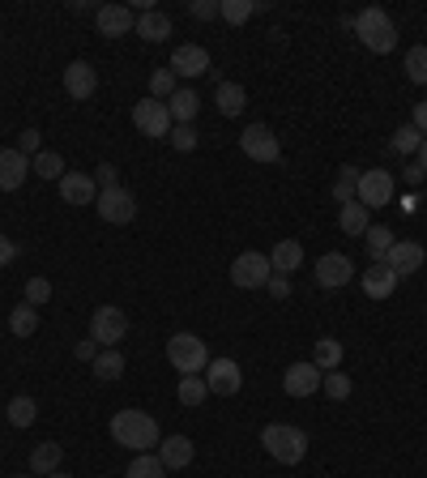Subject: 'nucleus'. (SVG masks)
<instances>
[{
	"label": "nucleus",
	"mask_w": 427,
	"mask_h": 478,
	"mask_svg": "<svg viewBox=\"0 0 427 478\" xmlns=\"http://www.w3.org/2000/svg\"><path fill=\"white\" fill-rule=\"evenodd\" d=\"M112 440L133 449V453H155L163 444V432H158V419L146 410H116L112 415Z\"/></svg>",
	"instance_id": "obj_1"
},
{
	"label": "nucleus",
	"mask_w": 427,
	"mask_h": 478,
	"mask_svg": "<svg viewBox=\"0 0 427 478\" xmlns=\"http://www.w3.org/2000/svg\"><path fill=\"white\" fill-rule=\"evenodd\" d=\"M261 444H265V453H270L278 465H299V461L308 457V432L295 427V423H270V427H261Z\"/></svg>",
	"instance_id": "obj_2"
},
{
	"label": "nucleus",
	"mask_w": 427,
	"mask_h": 478,
	"mask_svg": "<svg viewBox=\"0 0 427 478\" xmlns=\"http://www.w3.org/2000/svg\"><path fill=\"white\" fill-rule=\"evenodd\" d=\"M350 30L359 35V43L368 47V52H376V56H385V52H393L398 47V26H393V18H389L385 9H364L359 18L350 21Z\"/></svg>",
	"instance_id": "obj_3"
},
{
	"label": "nucleus",
	"mask_w": 427,
	"mask_h": 478,
	"mask_svg": "<svg viewBox=\"0 0 427 478\" xmlns=\"http://www.w3.org/2000/svg\"><path fill=\"white\" fill-rule=\"evenodd\" d=\"M167 364L180 372V376H201L210 367V350L197 333H172L167 338Z\"/></svg>",
	"instance_id": "obj_4"
},
{
	"label": "nucleus",
	"mask_w": 427,
	"mask_h": 478,
	"mask_svg": "<svg viewBox=\"0 0 427 478\" xmlns=\"http://www.w3.org/2000/svg\"><path fill=\"white\" fill-rule=\"evenodd\" d=\"M273 278V265L265 252H239L231 261V287L239 290H261Z\"/></svg>",
	"instance_id": "obj_5"
},
{
	"label": "nucleus",
	"mask_w": 427,
	"mask_h": 478,
	"mask_svg": "<svg viewBox=\"0 0 427 478\" xmlns=\"http://www.w3.org/2000/svg\"><path fill=\"white\" fill-rule=\"evenodd\" d=\"M124 333H129V316H124V307H116V304L95 307V316H90V338H95L103 350H112L116 342H124Z\"/></svg>",
	"instance_id": "obj_6"
},
{
	"label": "nucleus",
	"mask_w": 427,
	"mask_h": 478,
	"mask_svg": "<svg viewBox=\"0 0 427 478\" xmlns=\"http://www.w3.org/2000/svg\"><path fill=\"white\" fill-rule=\"evenodd\" d=\"M355 201L364 210H381L393 201V175L385 167H372V172H359V189H355Z\"/></svg>",
	"instance_id": "obj_7"
},
{
	"label": "nucleus",
	"mask_w": 427,
	"mask_h": 478,
	"mask_svg": "<svg viewBox=\"0 0 427 478\" xmlns=\"http://www.w3.org/2000/svg\"><path fill=\"white\" fill-rule=\"evenodd\" d=\"M239 150L248 154L253 163H282V146H278L270 124H248L239 133Z\"/></svg>",
	"instance_id": "obj_8"
},
{
	"label": "nucleus",
	"mask_w": 427,
	"mask_h": 478,
	"mask_svg": "<svg viewBox=\"0 0 427 478\" xmlns=\"http://www.w3.org/2000/svg\"><path fill=\"white\" fill-rule=\"evenodd\" d=\"M133 124L141 137H172V112H167V103H158V98H141L133 103Z\"/></svg>",
	"instance_id": "obj_9"
},
{
	"label": "nucleus",
	"mask_w": 427,
	"mask_h": 478,
	"mask_svg": "<svg viewBox=\"0 0 427 478\" xmlns=\"http://www.w3.org/2000/svg\"><path fill=\"white\" fill-rule=\"evenodd\" d=\"M95 210H98V218H103V222L124 227V222H133V218H137V197L129 189H107V192H98Z\"/></svg>",
	"instance_id": "obj_10"
},
{
	"label": "nucleus",
	"mask_w": 427,
	"mask_h": 478,
	"mask_svg": "<svg viewBox=\"0 0 427 478\" xmlns=\"http://www.w3.org/2000/svg\"><path fill=\"white\" fill-rule=\"evenodd\" d=\"M201 376L210 384V393H218V398H235V393L244 389V372H239L235 359H210V367H205Z\"/></svg>",
	"instance_id": "obj_11"
},
{
	"label": "nucleus",
	"mask_w": 427,
	"mask_h": 478,
	"mask_svg": "<svg viewBox=\"0 0 427 478\" xmlns=\"http://www.w3.org/2000/svg\"><path fill=\"white\" fill-rule=\"evenodd\" d=\"M350 278H355L350 256H342V252H325V256H316V287L338 290V287H350Z\"/></svg>",
	"instance_id": "obj_12"
},
{
	"label": "nucleus",
	"mask_w": 427,
	"mask_h": 478,
	"mask_svg": "<svg viewBox=\"0 0 427 478\" xmlns=\"http://www.w3.org/2000/svg\"><path fill=\"white\" fill-rule=\"evenodd\" d=\"M427 261L423 244H414V239H393V248H389V256L381 261V265H389L398 278H410V273H419Z\"/></svg>",
	"instance_id": "obj_13"
},
{
	"label": "nucleus",
	"mask_w": 427,
	"mask_h": 478,
	"mask_svg": "<svg viewBox=\"0 0 427 478\" xmlns=\"http://www.w3.org/2000/svg\"><path fill=\"white\" fill-rule=\"evenodd\" d=\"M98 35H107V38H120V35H133V26H137V9L133 4H98Z\"/></svg>",
	"instance_id": "obj_14"
},
{
	"label": "nucleus",
	"mask_w": 427,
	"mask_h": 478,
	"mask_svg": "<svg viewBox=\"0 0 427 478\" xmlns=\"http://www.w3.org/2000/svg\"><path fill=\"white\" fill-rule=\"evenodd\" d=\"M321 367L316 364H291L287 372H282V393L287 398H312L316 389H321Z\"/></svg>",
	"instance_id": "obj_15"
},
{
	"label": "nucleus",
	"mask_w": 427,
	"mask_h": 478,
	"mask_svg": "<svg viewBox=\"0 0 427 478\" xmlns=\"http://www.w3.org/2000/svg\"><path fill=\"white\" fill-rule=\"evenodd\" d=\"M60 201H64V205H95V201H98L95 175L64 172V180H60Z\"/></svg>",
	"instance_id": "obj_16"
},
{
	"label": "nucleus",
	"mask_w": 427,
	"mask_h": 478,
	"mask_svg": "<svg viewBox=\"0 0 427 478\" xmlns=\"http://www.w3.org/2000/svg\"><path fill=\"white\" fill-rule=\"evenodd\" d=\"M172 73L175 77H201L210 73V52L201 43H180L172 52Z\"/></svg>",
	"instance_id": "obj_17"
},
{
	"label": "nucleus",
	"mask_w": 427,
	"mask_h": 478,
	"mask_svg": "<svg viewBox=\"0 0 427 478\" xmlns=\"http://www.w3.org/2000/svg\"><path fill=\"white\" fill-rule=\"evenodd\" d=\"M26 175H30V158L18 146L0 150V192H18L26 184Z\"/></svg>",
	"instance_id": "obj_18"
},
{
	"label": "nucleus",
	"mask_w": 427,
	"mask_h": 478,
	"mask_svg": "<svg viewBox=\"0 0 427 478\" xmlns=\"http://www.w3.org/2000/svg\"><path fill=\"white\" fill-rule=\"evenodd\" d=\"M98 90V73L95 64H86V60H73L69 69H64V95L78 98V103H86V98Z\"/></svg>",
	"instance_id": "obj_19"
},
{
	"label": "nucleus",
	"mask_w": 427,
	"mask_h": 478,
	"mask_svg": "<svg viewBox=\"0 0 427 478\" xmlns=\"http://www.w3.org/2000/svg\"><path fill=\"white\" fill-rule=\"evenodd\" d=\"M197 449L188 436H167V440L158 444V461L167 465V470H184V465H193Z\"/></svg>",
	"instance_id": "obj_20"
},
{
	"label": "nucleus",
	"mask_w": 427,
	"mask_h": 478,
	"mask_svg": "<svg viewBox=\"0 0 427 478\" xmlns=\"http://www.w3.org/2000/svg\"><path fill=\"white\" fill-rule=\"evenodd\" d=\"M359 282H364V290H368V299H389L402 278H398L389 265H372L368 273H359Z\"/></svg>",
	"instance_id": "obj_21"
},
{
	"label": "nucleus",
	"mask_w": 427,
	"mask_h": 478,
	"mask_svg": "<svg viewBox=\"0 0 427 478\" xmlns=\"http://www.w3.org/2000/svg\"><path fill=\"white\" fill-rule=\"evenodd\" d=\"M60 461H64V449H60V444H52V440L35 444V449H30V474H35V478L56 474Z\"/></svg>",
	"instance_id": "obj_22"
},
{
	"label": "nucleus",
	"mask_w": 427,
	"mask_h": 478,
	"mask_svg": "<svg viewBox=\"0 0 427 478\" xmlns=\"http://www.w3.org/2000/svg\"><path fill=\"white\" fill-rule=\"evenodd\" d=\"M270 265L273 273H295V269L304 265V244L299 239H278L270 252Z\"/></svg>",
	"instance_id": "obj_23"
},
{
	"label": "nucleus",
	"mask_w": 427,
	"mask_h": 478,
	"mask_svg": "<svg viewBox=\"0 0 427 478\" xmlns=\"http://www.w3.org/2000/svg\"><path fill=\"white\" fill-rule=\"evenodd\" d=\"M133 35H141L146 43H163V38L172 35V18H167V13H158V9H150V13H137Z\"/></svg>",
	"instance_id": "obj_24"
},
{
	"label": "nucleus",
	"mask_w": 427,
	"mask_h": 478,
	"mask_svg": "<svg viewBox=\"0 0 427 478\" xmlns=\"http://www.w3.org/2000/svg\"><path fill=\"white\" fill-rule=\"evenodd\" d=\"M167 112H172V124H193L197 112H201V98H197V90H175L172 98H167Z\"/></svg>",
	"instance_id": "obj_25"
},
{
	"label": "nucleus",
	"mask_w": 427,
	"mask_h": 478,
	"mask_svg": "<svg viewBox=\"0 0 427 478\" xmlns=\"http://www.w3.org/2000/svg\"><path fill=\"white\" fill-rule=\"evenodd\" d=\"M214 103H218V112H222V115H239V112H244V103H248V90H244L239 81H218Z\"/></svg>",
	"instance_id": "obj_26"
},
{
	"label": "nucleus",
	"mask_w": 427,
	"mask_h": 478,
	"mask_svg": "<svg viewBox=\"0 0 427 478\" xmlns=\"http://www.w3.org/2000/svg\"><path fill=\"white\" fill-rule=\"evenodd\" d=\"M338 227L347 231L350 239H359V235H368V227H372V210H364L359 201H350V205H342V214H338Z\"/></svg>",
	"instance_id": "obj_27"
},
{
	"label": "nucleus",
	"mask_w": 427,
	"mask_h": 478,
	"mask_svg": "<svg viewBox=\"0 0 427 478\" xmlns=\"http://www.w3.org/2000/svg\"><path fill=\"white\" fill-rule=\"evenodd\" d=\"M265 4H256V0H218V18L231 21V26H244V21L253 18V13H261Z\"/></svg>",
	"instance_id": "obj_28"
},
{
	"label": "nucleus",
	"mask_w": 427,
	"mask_h": 478,
	"mask_svg": "<svg viewBox=\"0 0 427 478\" xmlns=\"http://www.w3.org/2000/svg\"><path fill=\"white\" fill-rule=\"evenodd\" d=\"M30 175H39V180H64V158L56 150H39L30 158Z\"/></svg>",
	"instance_id": "obj_29"
},
{
	"label": "nucleus",
	"mask_w": 427,
	"mask_h": 478,
	"mask_svg": "<svg viewBox=\"0 0 427 478\" xmlns=\"http://www.w3.org/2000/svg\"><path fill=\"white\" fill-rule=\"evenodd\" d=\"M35 329H39V307L18 304L9 312V333H13V338H30Z\"/></svg>",
	"instance_id": "obj_30"
},
{
	"label": "nucleus",
	"mask_w": 427,
	"mask_h": 478,
	"mask_svg": "<svg viewBox=\"0 0 427 478\" xmlns=\"http://www.w3.org/2000/svg\"><path fill=\"white\" fill-rule=\"evenodd\" d=\"M90 367H95L98 381H120V376H124V355H120L116 346H112V350H98V359Z\"/></svg>",
	"instance_id": "obj_31"
},
{
	"label": "nucleus",
	"mask_w": 427,
	"mask_h": 478,
	"mask_svg": "<svg viewBox=\"0 0 427 478\" xmlns=\"http://www.w3.org/2000/svg\"><path fill=\"white\" fill-rule=\"evenodd\" d=\"M180 406H201L205 398H210V384H205V376H180Z\"/></svg>",
	"instance_id": "obj_32"
},
{
	"label": "nucleus",
	"mask_w": 427,
	"mask_h": 478,
	"mask_svg": "<svg viewBox=\"0 0 427 478\" xmlns=\"http://www.w3.org/2000/svg\"><path fill=\"white\" fill-rule=\"evenodd\" d=\"M4 415H9V427H30V423L39 419V406H35V398H26V393H21V398L9 402Z\"/></svg>",
	"instance_id": "obj_33"
},
{
	"label": "nucleus",
	"mask_w": 427,
	"mask_h": 478,
	"mask_svg": "<svg viewBox=\"0 0 427 478\" xmlns=\"http://www.w3.org/2000/svg\"><path fill=\"white\" fill-rule=\"evenodd\" d=\"M419 146H423V133H419L414 124H402V129H393V137H389V150L393 154H419Z\"/></svg>",
	"instance_id": "obj_34"
},
{
	"label": "nucleus",
	"mask_w": 427,
	"mask_h": 478,
	"mask_svg": "<svg viewBox=\"0 0 427 478\" xmlns=\"http://www.w3.org/2000/svg\"><path fill=\"white\" fill-rule=\"evenodd\" d=\"M355 189H359V167H342L338 180H333V201H338V205H350V201H355Z\"/></svg>",
	"instance_id": "obj_35"
},
{
	"label": "nucleus",
	"mask_w": 427,
	"mask_h": 478,
	"mask_svg": "<svg viewBox=\"0 0 427 478\" xmlns=\"http://www.w3.org/2000/svg\"><path fill=\"white\" fill-rule=\"evenodd\" d=\"M312 364L321 367V372H333V367L342 364V342H338V338H321V342H316V355H312Z\"/></svg>",
	"instance_id": "obj_36"
},
{
	"label": "nucleus",
	"mask_w": 427,
	"mask_h": 478,
	"mask_svg": "<svg viewBox=\"0 0 427 478\" xmlns=\"http://www.w3.org/2000/svg\"><path fill=\"white\" fill-rule=\"evenodd\" d=\"M129 478H167V465L158 461V453H137L129 465Z\"/></svg>",
	"instance_id": "obj_37"
},
{
	"label": "nucleus",
	"mask_w": 427,
	"mask_h": 478,
	"mask_svg": "<svg viewBox=\"0 0 427 478\" xmlns=\"http://www.w3.org/2000/svg\"><path fill=\"white\" fill-rule=\"evenodd\" d=\"M364 239H368V256L381 265V261L389 256V248H393V231H389V227H368V235H364Z\"/></svg>",
	"instance_id": "obj_38"
},
{
	"label": "nucleus",
	"mask_w": 427,
	"mask_h": 478,
	"mask_svg": "<svg viewBox=\"0 0 427 478\" xmlns=\"http://www.w3.org/2000/svg\"><path fill=\"white\" fill-rule=\"evenodd\" d=\"M321 389H325V398L342 402V398H350V376L342 372V367H333V372H325V376H321Z\"/></svg>",
	"instance_id": "obj_39"
},
{
	"label": "nucleus",
	"mask_w": 427,
	"mask_h": 478,
	"mask_svg": "<svg viewBox=\"0 0 427 478\" xmlns=\"http://www.w3.org/2000/svg\"><path fill=\"white\" fill-rule=\"evenodd\" d=\"M175 81H180V77H175L172 69H158V73L150 77V98H158V103H167V98H172L175 90H180Z\"/></svg>",
	"instance_id": "obj_40"
},
{
	"label": "nucleus",
	"mask_w": 427,
	"mask_h": 478,
	"mask_svg": "<svg viewBox=\"0 0 427 478\" xmlns=\"http://www.w3.org/2000/svg\"><path fill=\"white\" fill-rule=\"evenodd\" d=\"M406 77L414 86H427V47H410L406 52Z\"/></svg>",
	"instance_id": "obj_41"
},
{
	"label": "nucleus",
	"mask_w": 427,
	"mask_h": 478,
	"mask_svg": "<svg viewBox=\"0 0 427 478\" xmlns=\"http://www.w3.org/2000/svg\"><path fill=\"white\" fill-rule=\"evenodd\" d=\"M167 141H172L180 154H193L197 141H201V133H197L193 124H172V137H167Z\"/></svg>",
	"instance_id": "obj_42"
},
{
	"label": "nucleus",
	"mask_w": 427,
	"mask_h": 478,
	"mask_svg": "<svg viewBox=\"0 0 427 478\" xmlns=\"http://www.w3.org/2000/svg\"><path fill=\"white\" fill-rule=\"evenodd\" d=\"M47 299H52V282H47V278H30V282H26V304L43 307Z\"/></svg>",
	"instance_id": "obj_43"
},
{
	"label": "nucleus",
	"mask_w": 427,
	"mask_h": 478,
	"mask_svg": "<svg viewBox=\"0 0 427 478\" xmlns=\"http://www.w3.org/2000/svg\"><path fill=\"white\" fill-rule=\"evenodd\" d=\"M95 184H98V192L120 189V167H116V163H98V167H95Z\"/></svg>",
	"instance_id": "obj_44"
},
{
	"label": "nucleus",
	"mask_w": 427,
	"mask_h": 478,
	"mask_svg": "<svg viewBox=\"0 0 427 478\" xmlns=\"http://www.w3.org/2000/svg\"><path fill=\"white\" fill-rule=\"evenodd\" d=\"M18 150L26 154V158H35V154L43 150V137H39V129H21V133H18Z\"/></svg>",
	"instance_id": "obj_45"
},
{
	"label": "nucleus",
	"mask_w": 427,
	"mask_h": 478,
	"mask_svg": "<svg viewBox=\"0 0 427 478\" xmlns=\"http://www.w3.org/2000/svg\"><path fill=\"white\" fill-rule=\"evenodd\" d=\"M265 290H270L273 299H291V278H287V273H273L270 282H265Z\"/></svg>",
	"instance_id": "obj_46"
},
{
	"label": "nucleus",
	"mask_w": 427,
	"mask_h": 478,
	"mask_svg": "<svg viewBox=\"0 0 427 478\" xmlns=\"http://www.w3.org/2000/svg\"><path fill=\"white\" fill-rule=\"evenodd\" d=\"M188 13H193L197 21L218 18V0H193V4H188Z\"/></svg>",
	"instance_id": "obj_47"
},
{
	"label": "nucleus",
	"mask_w": 427,
	"mask_h": 478,
	"mask_svg": "<svg viewBox=\"0 0 427 478\" xmlns=\"http://www.w3.org/2000/svg\"><path fill=\"white\" fill-rule=\"evenodd\" d=\"M98 350H103V346H98L95 338H86V342H78V346H73V355H78L81 364H95V359H98Z\"/></svg>",
	"instance_id": "obj_48"
},
{
	"label": "nucleus",
	"mask_w": 427,
	"mask_h": 478,
	"mask_svg": "<svg viewBox=\"0 0 427 478\" xmlns=\"http://www.w3.org/2000/svg\"><path fill=\"white\" fill-rule=\"evenodd\" d=\"M18 261V244L9 235H0V265H13Z\"/></svg>",
	"instance_id": "obj_49"
},
{
	"label": "nucleus",
	"mask_w": 427,
	"mask_h": 478,
	"mask_svg": "<svg viewBox=\"0 0 427 478\" xmlns=\"http://www.w3.org/2000/svg\"><path fill=\"white\" fill-rule=\"evenodd\" d=\"M410 124H414V129L427 137V103H414V120H410Z\"/></svg>",
	"instance_id": "obj_50"
},
{
	"label": "nucleus",
	"mask_w": 427,
	"mask_h": 478,
	"mask_svg": "<svg viewBox=\"0 0 427 478\" xmlns=\"http://www.w3.org/2000/svg\"><path fill=\"white\" fill-rule=\"evenodd\" d=\"M69 9H73V13H90L95 4H90V0H69ZM95 13H98V9H95Z\"/></svg>",
	"instance_id": "obj_51"
},
{
	"label": "nucleus",
	"mask_w": 427,
	"mask_h": 478,
	"mask_svg": "<svg viewBox=\"0 0 427 478\" xmlns=\"http://www.w3.org/2000/svg\"><path fill=\"white\" fill-rule=\"evenodd\" d=\"M419 172L427 175V137H423V146H419Z\"/></svg>",
	"instance_id": "obj_52"
},
{
	"label": "nucleus",
	"mask_w": 427,
	"mask_h": 478,
	"mask_svg": "<svg viewBox=\"0 0 427 478\" xmlns=\"http://www.w3.org/2000/svg\"><path fill=\"white\" fill-rule=\"evenodd\" d=\"M47 478H73V474H60V470H56V474H47Z\"/></svg>",
	"instance_id": "obj_53"
},
{
	"label": "nucleus",
	"mask_w": 427,
	"mask_h": 478,
	"mask_svg": "<svg viewBox=\"0 0 427 478\" xmlns=\"http://www.w3.org/2000/svg\"><path fill=\"white\" fill-rule=\"evenodd\" d=\"M9 478H35V474H9Z\"/></svg>",
	"instance_id": "obj_54"
}]
</instances>
